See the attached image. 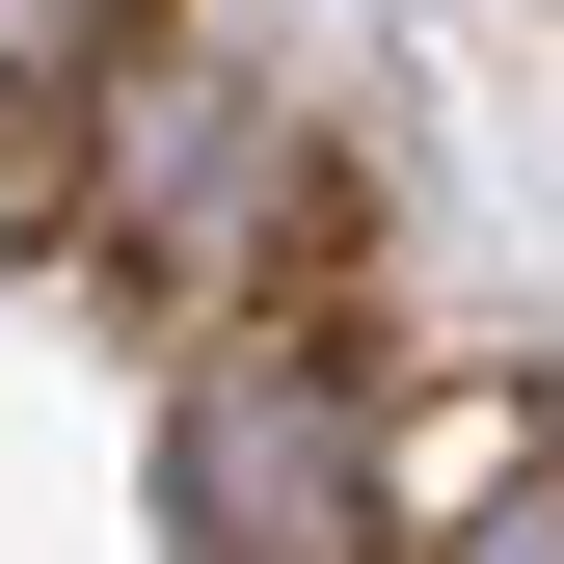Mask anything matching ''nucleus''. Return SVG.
Masks as SVG:
<instances>
[{
  "label": "nucleus",
  "instance_id": "7ed1b4c3",
  "mask_svg": "<svg viewBox=\"0 0 564 564\" xmlns=\"http://www.w3.org/2000/svg\"><path fill=\"white\" fill-rule=\"evenodd\" d=\"M108 0H0V108H54V54H82Z\"/></svg>",
  "mask_w": 564,
  "mask_h": 564
},
{
  "label": "nucleus",
  "instance_id": "f257e3e1",
  "mask_svg": "<svg viewBox=\"0 0 564 564\" xmlns=\"http://www.w3.org/2000/svg\"><path fill=\"white\" fill-rule=\"evenodd\" d=\"M162 511H188V564H349V403L296 349H216L162 403Z\"/></svg>",
  "mask_w": 564,
  "mask_h": 564
},
{
  "label": "nucleus",
  "instance_id": "f03ea898",
  "mask_svg": "<svg viewBox=\"0 0 564 564\" xmlns=\"http://www.w3.org/2000/svg\"><path fill=\"white\" fill-rule=\"evenodd\" d=\"M431 564H564V484H484V511H457Z\"/></svg>",
  "mask_w": 564,
  "mask_h": 564
}]
</instances>
